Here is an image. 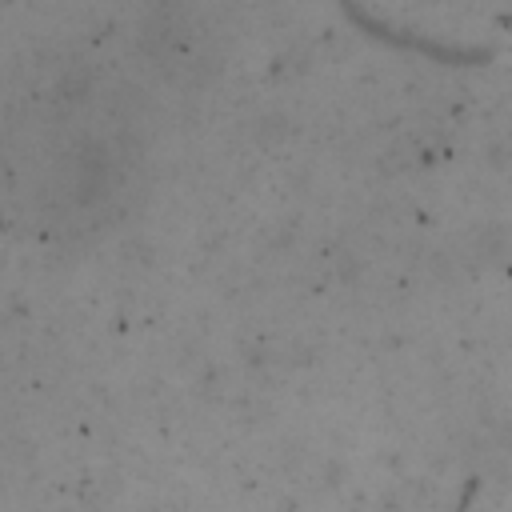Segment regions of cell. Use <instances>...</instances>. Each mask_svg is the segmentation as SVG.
<instances>
[{
    "instance_id": "7a4b0ae2",
    "label": "cell",
    "mask_w": 512,
    "mask_h": 512,
    "mask_svg": "<svg viewBox=\"0 0 512 512\" xmlns=\"http://www.w3.org/2000/svg\"><path fill=\"white\" fill-rule=\"evenodd\" d=\"M68 172H72V196L76 200H100L112 184V160L104 152V144H84L68 156Z\"/></svg>"
},
{
    "instance_id": "6da1fadb",
    "label": "cell",
    "mask_w": 512,
    "mask_h": 512,
    "mask_svg": "<svg viewBox=\"0 0 512 512\" xmlns=\"http://www.w3.org/2000/svg\"><path fill=\"white\" fill-rule=\"evenodd\" d=\"M144 52L156 60V68L172 72V76H192L200 68H212V48L208 36L192 24L188 12H156L144 24Z\"/></svg>"
}]
</instances>
